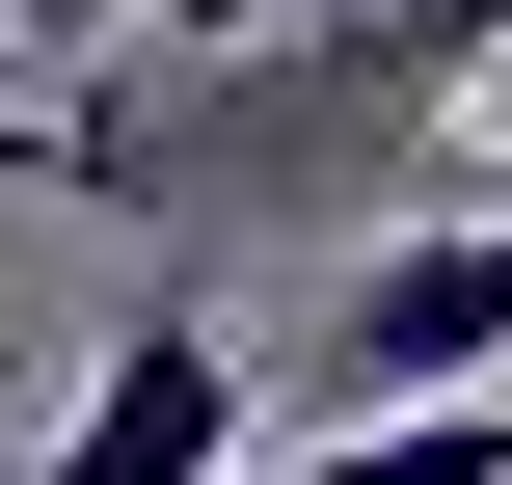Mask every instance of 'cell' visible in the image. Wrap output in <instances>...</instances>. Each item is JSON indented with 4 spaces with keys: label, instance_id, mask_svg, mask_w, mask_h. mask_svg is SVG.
Returning <instances> with one entry per match:
<instances>
[{
    "label": "cell",
    "instance_id": "5",
    "mask_svg": "<svg viewBox=\"0 0 512 485\" xmlns=\"http://www.w3.org/2000/svg\"><path fill=\"white\" fill-rule=\"evenodd\" d=\"M486 216H512V81H486Z\"/></svg>",
    "mask_w": 512,
    "mask_h": 485
},
{
    "label": "cell",
    "instance_id": "3",
    "mask_svg": "<svg viewBox=\"0 0 512 485\" xmlns=\"http://www.w3.org/2000/svg\"><path fill=\"white\" fill-rule=\"evenodd\" d=\"M0 189H108V216H162V135H135V108H0Z\"/></svg>",
    "mask_w": 512,
    "mask_h": 485
},
{
    "label": "cell",
    "instance_id": "6",
    "mask_svg": "<svg viewBox=\"0 0 512 485\" xmlns=\"http://www.w3.org/2000/svg\"><path fill=\"white\" fill-rule=\"evenodd\" d=\"M486 405H512V378H486Z\"/></svg>",
    "mask_w": 512,
    "mask_h": 485
},
{
    "label": "cell",
    "instance_id": "1",
    "mask_svg": "<svg viewBox=\"0 0 512 485\" xmlns=\"http://www.w3.org/2000/svg\"><path fill=\"white\" fill-rule=\"evenodd\" d=\"M324 378H351V405H486L512 378V216H405V243L324 297Z\"/></svg>",
    "mask_w": 512,
    "mask_h": 485
},
{
    "label": "cell",
    "instance_id": "4",
    "mask_svg": "<svg viewBox=\"0 0 512 485\" xmlns=\"http://www.w3.org/2000/svg\"><path fill=\"white\" fill-rule=\"evenodd\" d=\"M81 27H135V0H0V54H81Z\"/></svg>",
    "mask_w": 512,
    "mask_h": 485
},
{
    "label": "cell",
    "instance_id": "2",
    "mask_svg": "<svg viewBox=\"0 0 512 485\" xmlns=\"http://www.w3.org/2000/svg\"><path fill=\"white\" fill-rule=\"evenodd\" d=\"M27 485H243V351H216L189 297H135L108 378H81V432H54Z\"/></svg>",
    "mask_w": 512,
    "mask_h": 485
}]
</instances>
